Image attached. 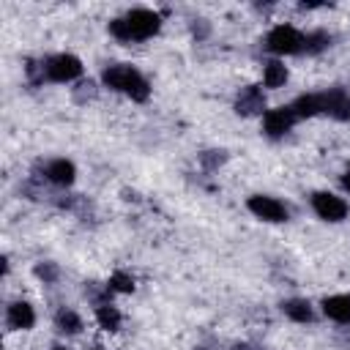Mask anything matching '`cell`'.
<instances>
[{
	"label": "cell",
	"instance_id": "1",
	"mask_svg": "<svg viewBox=\"0 0 350 350\" xmlns=\"http://www.w3.org/2000/svg\"><path fill=\"white\" fill-rule=\"evenodd\" d=\"M104 82H107L109 88H115V90H123V93L131 96L134 101H145L148 93H150L145 77H142L137 68H131V66H109V68L104 71Z\"/></svg>",
	"mask_w": 350,
	"mask_h": 350
},
{
	"label": "cell",
	"instance_id": "2",
	"mask_svg": "<svg viewBox=\"0 0 350 350\" xmlns=\"http://www.w3.org/2000/svg\"><path fill=\"white\" fill-rule=\"evenodd\" d=\"M123 22H126V38L129 41L131 38H150L161 25L159 14L150 8H134Z\"/></svg>",
	"mask_w": 350,
	"mask_h": 350
},
{
	"label": "cell",
	"instance_id": "3",
	"mask_svg": "<svg viewBox=\"0 0 350 350\" xmlns=\"http://www.w3.org/2000/svg\"><path fill=\"white\" fill-rule=\"evenodd\" d=\"M301 46H304V36L290 25H279L268 33V49L276 55H293Z\"/></svg>",
	"mask_w": 350,
	"mask_h": 350
},
{
	"label": "cell",
	"instance_id": "4",
	"mask_svg": "<svg viewBox=\"0 0 350 350\" xmlns=\"http://www.w3.org/2000/svg\"><path fill=\"white\" fill-rule=\"evenodd\" d=\"M79 74H82V63L74 55H55L46 63V77L55 82H68V79H77Z\"/></svg>",
	"mask_w": 350,
	"mask_h": 350
},
{
	"label": "cell",
	"instance_id": "5",
	"mask_svg": "<svg viewBox=\"0 0 350 350\" xmlns=\"http://www.w3.org/2000/svg\"><path fill=\"white\" fill-rule=\"evenodd\" d=\"M312 208L317 211L320 219H328V221H339L347 216V205L345 200H339L336 194H328V191H317L312 197Z\"/></svg>",
	"mask_w": 350,
	"mask_h": 350
},
{
	"label": "cell",
	"instance_id": "6",
	"mask_svg": "<svg viewBox=\"0 0 350 350\" xmlns=\"http://www.w3.org/2000/svg\"><path fill=\"white\" fill-rule=\"evenodd\" d=\"M249 211H252L254 216L265 219V221H284V219H287V208H284L279 200L262 197V194L249 197Z\"/></svg>",
	"mask_w": 350,
	"mask_h": 350
},
{
	"label": "cell",
	"instance_id": "7",
	"mask_svg": "<svg viewBox=\"0 0 350 350\" xmlns=\"http://www.w3.org/2000/svg\"><path fill=\"white\" fill-rule=\"evenodd\" d=\"M293 120H295V112H293V107L268 109V112L262 115V129H265V134H271V137H282L284 131H290Z\"/></svg>",
	"mask_w": 350,
	"mask_h": 350
},
{
	"label": "cell",
	"instance_id": "8",
	"mask_svg": "<svg viewBox=\"0 0 350 350\" xmlns=\"http://www.w3.org/2000/svg\"><path fill=\"white\" fill-rule=\"evenodd\" d=\"M323 312L336 323H350V295H331L323 301Z\"/></svg>",
	"mask_w": 350,
	"mask_h": 350
},
{
	"label": "cell",
	"instance_id": "9",
	"mask_svg": "<svg viewBox=\"0 0 350 350\" xmlns=\"http://www.w3.org/2000/svg\"><path fill=\"white\" fill-rule=\"evenodd\" d=\"M36 323V314H33V306L25 304V301H16L8 306V325L11 328H30Z\"/></svg>",
	"mask_w": 350,
	"mask_h": 350
},
{
	"label": "cell",
	"instance_id": "10",
	"mask_svg": "<svg viewBox=\"0 0 350 350\" xmlns=\"http://www.w3.org/2000/svg\"><path fill=\"white\" fill-rule=\"evenodd\" d=\"M46 178L57 186H68L74 180V164L66 161V159H55L49 167H46Z\"/></svg>",
	"mask_w": 350,
	"mask_h": 350
},
{
	"label": "cell",
	"instance_id": "11",
	"mask_svg": "<svg viewBox=\"0 0 350 350\" xmlns=\"http://www.w3.org/2000/svg\"><path fill=\"white\" fill-rule=\"evenodd\" d=\"M238 112L241 115H252V112H260L262 109V93L257 88H243L241 96H238Z\"/></svg>",
	"mask_w": 350,
	"mask_h": 350
},
{
	"label": "cell",
	"instance_id": "12",
	"mask_svg": "<svg viewBox=\"0 0 350 350\" xmlns=\"http://www.w3.org/2000/svg\"><path fill=\"white\" fill-rule=\"evenodd\" d=\"M320 109H323V96H301L293 104L295 118H309V115H317Z\"/></svg>",
	"mask_w": 350,
	"mask_h": 350
},
{
	"label": "cell",
	"instance_id": "13",
	"mask_svg": "<svg viewBox=\"0 0 350 350\" xmlns=\"http://www.w3.org/2000/svg\"><path fill=\"white\" fill-rule=\"evenodd\" d=\"M262 82H265V88H279V85H284V82H287V68H284L279 60H271V63L265 66V71H262Z\"/></svg>",
	"mask_w": 350,
	"mask_h": 350
},
{
	"label": "cell",
	"instance_id": "14",
	"mask_svg": "<svg viewBox=\"0 0 350 350\" xmlns=\"http://www.w3.org/2000/svg\"><path fill=\"white\" fill-rule=\"evenodd\" d=\"M96 320H98V325H101L104 331H118V328H120V312H118L115 306H98Z\"/></svg>",
	"mask_w": 350,
	"mask_h": 350
},
{
	"label": "cell",
	"instance_id": "15",
	"mask_svg": "<svg viewBox=\"0 0 350 350\" xmlns=\"http://www.w3.org/2000/svg\"><path fill=\"white\" fill-rule=\"evenodd\" d=\"M282 309H284V314L293 317L295 323H309V320H312V309H309L306 301H287Z\"/></svg>",
	"mask_w": 350,
	"mask_h": 350
},
{
	"label": "cell",
	"instance_id": "16",
	"mask_svg": "<svg viewBox=\"0 0 350 350\" xmlns=\"http://www.w3.org/2000/svg\"><path fill=\"white\" fill-rule=\"evenodd\" d=\"M57 328L66 331V334H77V331L82 328V320H79L71 309H60V312H57Z\"/></svg>",
	"mask_w": 350,
	"mask_h": 350
},
{
	"label": "cell",
	"instance_id": "17",
	"mask_svg": "<svg viewBox=\"0 0 350 350\" xmlns=\"http://www.w3.org/2000/svg\"><path fill=\"white\" fill-rule=\"evenodd\" d=\"M109 290H118V293H131V290H134V279H131L129 273L118 271V273H112V276H109Z\"/></svg>",
	"mask_w": 350,
	"mask_h": 350
},
{
	"label": "cell",
	"instance_id": "18",
	"mask_svg": "<svg viewBox=\"0 0 350 350\" xmlns=\"http://www.w3.org/2000/svg\"><path fill=\"white\" fill-rule=\"evenodd\" d=\"M328 41H331V38H328V33H312V36H306V38H304V46H306L309 52H317V49H323Z\"/></svg>",
	"mask_w": 350,
	"mask_h": 350
},
{
	"label": "cell",
	"instance_id": "19",
	"mask_svg": "<svg viewBox=\"0 0 350 350\" xmlns=\"http://www.w3.org/2000/svg\"><path fill=\"white\" fill-rule=\"evenodd\" d=\"M36 273H38L41 279H55V268H52V265H38Z\"/></svg>",
	"mask_w": 350,
	"mask_h": 350
},
{
	"label": "cell",
	"instance_id": "20",
	"mask_svg": "<svg viewBox=\"0 0 350 350\" xmlns=\"http://www.w3.org/2000/svg\"><path fill=\"white\" fill-rule=\"evenodd\" d=\"M342 186H345V189H347V191H350V170H347V172H345V175H342Z\"/></svg>",
	"mask_w": 350,
	"mask_h": 350
},
{
	"label": "cell",
	"instance_id": "21",
	"mask_svg": "<svg viewBox=\"0 0 350 350\" xmlns=\"http://www.w3.org/2000/svg\"><path fill=\"white\" fill-rule=\"evenodd\" d=\"M235 350H254V347H249V345H238Z\"/></svg>",
	"mask_w": 350,
	"mask_h": 350
},
{
	"label": "cell",
	"instance_id": "22",
	"mask_svg": "<svg viewBox=\"0 0 350 350\" xmlns=\"http://www.w3.org/2000/svg\"><path fill=\"white\" fill-rule=\"evenodd\" d=\"M347 115H350V101H347Z\"/></svg>",
	"mask_w": 350,
	"mask_h": 350
},
{
	"label": "cell",
	"instance_id": "23",
	"mask_svg": "<svg viewBox=\"0 0 350 350\" xmlns=\"http://www.w3.org/2000/svg\"><path fill=\"white\" fill-rule=\"evenodd\" d=\"M55 350H66V347H55Z\"/></svg>",
	"mask_w": 350,
	"mask_h": 350
}]
</instances>
